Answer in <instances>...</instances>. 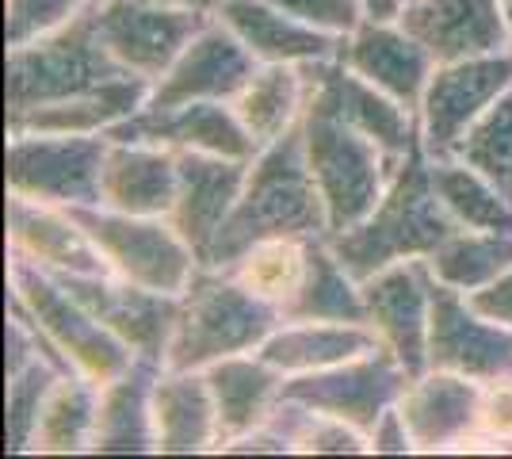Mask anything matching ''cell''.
<instances>
[{"instance_id":"obj_1","label":"cell","mask_w":512,"mask_h":459,"mask_svg":"<svg viewBox=\"0 0 512 459\" xmlns=\"http://www.w3.org/2000/svg\"><path fill=\"white\" fill-rule=\"evenodd\" d=\"M329 211L302 146V127L256 153L234 215L211 241L203 268H234L264 238H325Z\"/></svg>"},{"instance_id":"obj_2","label":"cell","mask_w":512,"mask_h":459,"mask_svg":"<svg viewBox=\"0 0 512 459\" xmlns=\"http://www.w3.org/2000/svg\"><path fill=\"white\" fill-rule=\"evenodd\" d=\"M455 230L463 226L444 207V199L436 196L432 161L417 138V146L402 157V165L390 176L383 203L360 226L344 234H329L325 241L337 253V261L363 284L367 276L383 272L390 264L432 257Z\"/></svg>"},{"instance_id":"obj_3","label":"cell","mask_w":512,"mask_h":459,"mask_svg":"<svg viewBox=\"0 0 512 459\" xmlns=\"http://www.w3.org/2000/svg\"><path fill=\"white\" fill-rule=\"evenodd\" d=\"M283 326V310L253 295L234 268H195L192 284L180 295V322L172 333L165 368L203 372L214 360L256 352Z\"/></svg>"},{"instance_id":"obj_4","label":"cell","mask_w":512,"mask_h":459,"mask_svg":"<svg viewBox=\"0 0 512 459\" xmlns=\"http://www.w3.org/2000/svg\"><path fill=\"white\" fill-rule=\"evenodd\" d=\"M299 127L310 173L318 180L329 211V234L360 226L383 203L386 184L398 165H390V157L367 134L356 131L318 88H306V111Z\"/></svg>"},{"instance_id":"obj_5","label":"cell","mask_w":512,"mask_h":459,"mask_svg":"<svg viewBox=\"0 0 512 459\" xmlns=\"http://www.w3.org/2000/svg\"><path fill=\"white\" fill-rule=\"evenodd\" d=\"M4 73H8L4 77L8 119L31 108H43V104L85 96L107 81L134 77L107 54L100 27H96V0H85V8L58 31L27 46H12Z\"/></svg>"},{"instance_id":"obj_6","label":"cell","mask_w":512,"mask_h":459,"mask_svg":"<svg viewBox=\"0 0 512 459\" xmlns=\"http://www.w3.org/2000/svg\"><path fill=\"white\" fill-rule=\"evenodd\" d=\"M8 280H12V303L20 306L23 314L43 329L46 337L54 341V349L62 352L65 360L77 368L81 375L96 379L100 387L119 379L130 364L138 360L134 352L111 333V329L88 314L85 306L77 303L46 268L12 257L8 261Z\"/></svg>"},{"instance_id":"obj_7","label":"cell","mask_w":512,"mask_h":459,"mask_svg":"<svg viewBox=\"0 0 512 459\" xmlns=\"http://www.w3.org/2000/svg\"><path fill=\"white\" fill-rule=\"evenodd\" d=\"M69 215L100 245L115 276L150 287V291H165V295L188 291L199 261H195L192 245L172 226V219L123 215L111 207H69Z\"/></svg>"},{"instance_id":"obj_8","label":"cell","mask_w":512,"mask_h":459,"mask_svg":"<svg viewBox=\"0 0 512 459\" xmlns=\"http://www.w3.org/2000/svg\"><path fill=\"white\" fill-rule=\"evenodd\" d=\"M107 146V134L8 131V192L58 207H100Z\"/></svg>"},{"instance_id":"obj_9","label":"cell","mask_w":512,"mask_h":459,"mask_svg":"<svg viewBox=\"0 0 512 459\" xmlns=\"http://www.w3.org/2000/svg\"><path fill=\"white\" fill-rule=\"evenodd\" d=\"M409 383H413V375L383 345V349L363 352L356 360H344V364L321 368V372L287 375L279 398L299 402V406L314 410V414L341 417V421L356 425L360 433L371 437L379 417L390 406H398V398H402Z\"/></svg>"},{"instance_id":"obj_10","label":"cell","mask_w":512,"mask_h":459,"mask_svg":"<svg viewBox=\"0 0 512 459\" xmlns=\"http://www.w3.org/2000/svg\"><path fill=\"white\" fill-rule=\"evenodd\" d=\"M207 23H211V12L195 4L96 0V27L107 54L127 73L146 81H161Z\"/></svg>"},{"instance_id":"obj_11","label":"cell","mask_w":512,"mask_h":459,"mask_svg":"<svg viewBox=\"0 0 512 459\" xmlns=\"http://www.w3.org/2000/svg\"><path fill=\"white\" fill-rule=\"evenodd\" d=\"M50 276L85 306L88 314H96L134 356L165 364L172 333L180 322V295L138 287L115 272H96V276L50 272Z\"/></svg>"},{"instance_id":"obj_12","label":"cell","mask_w":512,"mask_h":459,"mask_svg":"<svg viewBox=\"0 0 512 459\" xmlns=\"http://www.w3.org/2000/svg\"><path fill=\"white\" fill-rule=\"evenodd\" d=\"M512 88V50L444 62L432 69L421 100V146L432 161H444L463 134L482 119L501 92Z\"/></svg>"},{"instance_id":"obj_13","label":"cell","mask_w":512,"mask_h":459,"mask_svg":"<svg viewBox=\"0 0 512 459\" xmlns=\"http://www.w3.org/2000/svg\"><path fill=\"white\" fill-rule=\"evenodd\" d=\"M428 368L470 375L478 383L512 379V326L490 322L467 303L463 291L432 276Z\"/></svg>"},{"instance_id":"obj_14","label":"cell","mask_w":512,"mask_h":459,"mask_svg":"<svg viewBox=\"0 0 512 459\" xmlns=\"http://www.w3.org/2000/svg\"><path fill=\"white\" fill-rule=\"evenodd\" d=\"M367 322L413 379L428 372V318H432V268L425 257L398 261L363 280Z\"/></svg>"},{"instance_id":"obj_15","label":"cell","mask_w":512,"mask_h":459,"mask_svg":"<svg viewBox=\"0 0 512 459\" xmlns=\"http://www.w3.org/2000/svg\"><path fill=\"white\" fill-rule=\"evenodd\" d=\"M264 66L256 62L253 50L237 39L222 20H214L184 46V54L169 66L161 81H153L150 104L153 111H169L192 100H230L253 81V73Z\"/></svg>"},{"instance_id":"obj_16","label":"cell","mask_w":512,"mask_h":459,"mask_svg":"<svg viewBox=\"0 0 512 459\" xmlns=\"http://www.w3.org/2000/svg\"><path fill=\"white\" fill-rule=\"evenodd\" d=\"M104 134L111 142H153V146L203 150L218 157H241V161H253L260 153L230 100H192L169 111L142 108Z\"/></svg>"},{"instance_id":"obj_17","label":"cell","mask_w":512,"mask_h":459,"mask_svg":"<svg viewBox=\"0 0 512 459\" xmlns=\"http://www.w3.org/2000/svg\"><path fill=\"white\" fill-rule=\"evenodd\" d=\"M398 23L425 46L436 66L512 50L505 0H409Z\"/></svg>"},{"instance_id":"obj_18","label":"cell","mask_w":512,"mask_h":459,"mask_svg":"<svg viewBox=\"0 0 512 459\" xmlns=\"http://www.w3.org/2000/svg\"><path fill=\"white\" fill-rule=\"evenodd\" d=\"M176 157H180V188L169 219L180 230V238L192 245L195 261L203 264L211 253V241L234 215L256 157L241 161L203 150H176Z\"/></svg>"},{"instance_id":"obj_19","label":"cell","mask_w":512,"mask_h":459,"mask_svg":"<svg viewBox=\"0 0 512 459\" xmlns=\"http://www.w3.org/2000/svg\"><path fill=\"white\" fill-rule=\"evenodd\" d=\"M8 249L12 257L39 264L46 272H81V276L111 272L100 245L69 215V207L12 192H8Z\"/></svg>"},{"instance_id":"obj_20","label":"cell","mask_w":512,"mask_h":459,"mask_svg":"<svg viewBox=\"0 0 512 459\" xmlns=\"http://www.w3.org/2000/svg\"><path fill=\"white\" fill-rule=\"evenodd\" d=\"M478 402H482L478 379L428 368L402 391L398 410L406 417L417 452H451V448H467L474 440Z\"/></svg>"},{"instance_id":"obj_21","label":"cell","mask_w":512,"mask_h":459,"mask_svg":"<svg viewBox=\"0 0 512 459\" xmlns=\"http://www.w3.org/2000/svg\"><path fill=\"white\" fill-rule=\"evenodd\" d=\"M341 62L363 81L390 92L406 108L421 111L428 77H432V54L409 35L402 23H375L363 20L352 35H344Z\"/></svg>"},{"instance_id":"obj_22","label":"cell","mask_w":512,"mask_h":459,"mask_svg":"<svg viewBox=\"0 0 512 459\" xmlns=\"http://www.w3.org/2000/svg\"><path fill=\"white\" fill-rule=\"evenodd\" d=\"M180 188V157L172 146L111 142L100 173V207L123 215L169 219Z\"/></svg>"},{"instance_id":"obj_23","label":"cell","mask_w":512,"mask_h":459,"mask_svg":"<svg viewBox=\"0 0 512 459\" xmlns=\"http://www.w3.org/2000/svg\"><path fill=\"white\" fill-rule=\"evenodd\" d=\"M214 20L226 23L253 50L256 62H329L341 58L344 46V35L318 31L268 0H226L214 12Z\"/></svg>"},{"instance_id":"obj_24","label":"cell","mask_w":512,"mask_h":459,"mask_svg":"<svg viewBox=\"0 0 512 459\" xmlns=\"http://www.w3.org/2000/svg\"><path fill=\"white\" fill-rule=\"evenodd\" d=\"M203 372H207L214 406H218V444H214V452L222 444L245 437L253 429H264L272 421V410H276L287 375L272 368L264 356L241 352V356L214 360Z\"/></svg>"},{"instance_id":"obj_25","label":"cell","mask_w":512,"mask_h":459,"mask_svg":"<svg viewBox=\"0 0 512 459\" xmlns=\"http://www.w3.org/2000/svg\"><path fill=\"white\" fill-rule=\"evenodd\" d=\"M153 433L157 452L195 456L218 444V406L207 372H172L161 368L153 383Z\"/></svg>"},{"instance_id":"obj_26","label":"cell","mask_w":512,"mask_h":459,"mask_svg":"<svg viewBox=\"0 0 512 459\" xmlns=\"http://www.w3.org/2000/svg\"><path fill=\"white\" fill-rule=\"evenodd\" d=\"M165 364L134 360L119 379L100 387V410H96V433L92 452H119V456H142L157 452L153 433V383Z\"/></svg>"},{"instance_id":"obj_27","label":"cell","mask_w":512,"mask_h":459,"mask_svg":"<svg viewBox=\"0 0 512 459\" xmlns=\"http://www.w3.org/2000/svg\"><path fill=\"white\" fill-rule=\"evenodd\" d=\"M153 81L146 77H119L107 85L92 88L85 96L43 104L23 115L8 119V131H35V134H104L115 123H123L130 115L150 104Z\"/></svg>"},{"instance_id":"obj_28","label":"cell","mask_w":512,"mask_h":459,"mask_svg":"<svg viewBox=\"0 0 512 459\" xmlns=\"http://www.w3.org/2000/svg\"><path fill=\"white\" fill-rule=\"evenodd\" d=\"M383 349V337L375 326H352V322H283V326L256 349L272 368L283 375L321 372L344 360H356L363 352Z\"/></svg>"},{"instance_id":"obj_29","label":"cell","mask_w":512,"mask_h":459,"mask_svg":"<svg viewBox=\"0 0 512 459\" xmlns=\"http://www.w3.org/2000/svg\"><path fill=\"white\" fill-rule=\"evenodd\" d=\"M279 310H283V322H352V326H371L360 280L337 261V253L329 249L325 238L310 241L306 280Z\"/></svg>"},{"instance_id":"obj_30","label":"cell","mask_w":512,"mask_h":459,"mask_svg":"<svg viewBox=\"0 0 512 459\" xmlns=\"http://www.w3.org/2000/svg\"><path fill=\"white\" fill-rule=\"evenodd\" d=\"M237 115L253 142L264 150L287 131H295L306 111V81L295 62H264L253 81L237 92Z\"/></svg>"},{"instance_id":"obj_31","label":"cell","mask_w":512,"mask_h":459,"mask_svg":"<svg viewBox=\"0 0 512 459\" xmlns=\"http://www.w3.org/2000/svg\"><path fill=\"white\" fill-rule=\"evenodd\" d=\"M96 410H100V383L88 375L73 372L54 383L46 394V406L31 437L35 456H77L92 452L96 433Z\"/></svg>"},{"instance_id":"obj_32","label":"cell","mask_w":512,"mask_h":459,"mask_svg":"<svg viewBox=\"0 0 512 459\" xmlns=\"http://www.w3.org/2000/svg\"><path fill=\"white\" fill-rule=\"evenodd\" d=\"M432 276L455 291H482L512 268V230H455L432 257Z\"/></svg>"},{"instance_id":"obj_33","label":"cell","mask_w":512,"mask_h":459,"mask_svg":"<svg viewBox=\"0 0 512 459\" xmlns=\"http://www.w3.org/2000/svg\"><path fill=\"white\" fill-rule=\"evenodd\" d=\"M432 161V157H428ZM432 184L455 222L467 230H512V199L459 157L432 161Z\"/></svg>"},{"instance_id":"obj_34","label":"cell","mask_w":512,"mask_h":459,"mask_svg":"<svg viewBox=\"0 0 512 459\" xmlns=\"http://www.w3.org/2000/svg\"><path fill=\"white\" fill-rule=\"evenodd\" d=\"M314 238H264L234 264V276L253 295L283 306L306 280Z\"/></svg>"},{"instance_id":"obj_35","label":"cell","mask_w":512,"mask_h":459,"mask_svg":"<svg viewBox=\"0 0 512 459\" xmlns=\"http://www.w3.org/2000/svg\"><path fill=\"white\" fill-rule=\"evenodd\" d=\"M451 157L467 161L512 199V88L482 111V119L463 134Z\"/></svg>"},{"instance_id":"obj_36","label":"cell","mask_w":512,"mask_h":459,"mask_svg":"<svg viewBox=\"0 0 512 459\" xmlns=\"http://www.w3.org/2000/svg\"><path fill=\"white\" fill-rule=\"evenodd\" d=\"M62 372L54 360H31L23 372L8 375V414H4V433H8V452H31V437H35V425L46 406V394L54 391V383Z\"/></svg>"},{"instance_id":"obj_37","label":"cell","mask_w":512,"mask_h":459,"mask_svg":"<svg viewBox=\"0 0 512 459\" xmlns=\"http://www.w3.org/2000/svg\"><path fill=\"white\" fill-rule=\"evenodd\" d=\"M85 8V0H8V20H4V39L12 46H27L58 31Z\"/></svg>"},{"instance_id":"obj_38","label":"cell","mask_w":512,"mask_h":459,"mask_svg":"<svg viewBox=\"0 0 512 459\" xmlns=\"http://www.w3.org/2000/svg\"><path fill=\"white\" fill-rule=\"evenodd\" d=\"M490 444V448H512V379H490L482 383L478 402V429L467 448Z\"/></svg>"},{"instance_id":"obj_39","label":"cell","mask_w":512,"mask_h":459,"mask_svg":"<svg viewBox=\"0 0 512 459\" xmlns=\"http://www.w3.org/2000/svg\"><path fill=\"white\" fill-rule=\"evenodd\" d=\"M268 4H276L287 16L310 23L318 31H329V35H352L363 23L360 0H268Z\"/></svg>"},{"instance_id":"obj_40","label":"cell","mask_w":512,"mask_h":459,"mask_svg":"<svg viewBox=\"0 0 512 459\" xmlns=\"http://www.w3.org/2000/svg\"><path fill=\"white\" fill-rule=\"evenodd\" d=\"M371 452H386V456H409V452H417L413 433H409L406 417H402L398 406H390L379 417V425L371 429Z\"/></svg>"},{"instance_id":"obj_41","label":"cell","mask_w":512,"mask_h":459,"mask_svg":"<svg viewBox=\"0 0 512 459\" xmlns=\"http://www.w3.org/2000/svg\"><path fill=\"white\" fill-rule=\"evenodd\" d=\"M467 303L478 310V314H486L490 322H501V326H512V268L501 276V280H493L490 287H482V291H470Z\"/></svg>"},{"instance_id":"obj_42","label":"cell","mask_w":512,"mask_h":459,"mask_svg":"<svg viewBox=\"0 0 512 459\" xmlns=\"http://www.w3.org/2000/svg\"><path fill=\"white\" fill-rule=\"evenodd\" d=\"M363 4V20H375V23H398L402 12H406L409 0H360Z\"/></svg>"},{"instance_id":"obj_43","label":"cell","mask_w":512,"mask_h":459,"mask_svg":"<svg viewBox=\"0 0 512 459\" xmlns=\"http://www.w3.org/2000/svg\"><path fill=\"white\" fill-rule=\"evenodd\" d=\"M192 4H195V8H203V12H211V16H214V12H218V8L226 4V0H192Z\"/></svg>"},{"instance_id":"obj_44","label":"cell","mask_w":512,"mask_h":459,"mask_svg":"<svg viewBox=\"0 0 512 459\" xmlns=\"http://www.w3.org/2000/svg\"><path fill=\"white\" fill-rule=\"evenodd\" d=\"M505 12H509V27H512V0H505Z\"/></svg>"},{"instance_id":"obj_45","label":"cell","mask_w":512,"mask_h":459,"mask_svg":"<svg viewBox=\"0 0 512 459\" xmlns=\"http://www.w3.org/2000/svg\"><path fill=\"white\" fill-rule=\"evenodd\" d=\"M161 4H192V0H161Z\"/></svg>"}]
</instances>
